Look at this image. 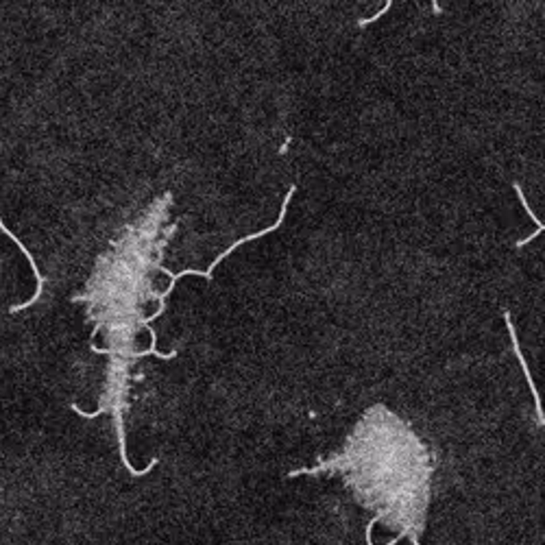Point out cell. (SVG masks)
<instances>
[{
    "instance_id": "1",
    "label": "cell",
    "mask_w": 545,
    "mask_h": 545,
    "mask_svg": "<svg viewBox=\"0 0 545 545\" xmlns=\"http://www.w3.org/2000/svg\"><path fill=\"white\" fill-rule=\"evenodd\" d=\"M0 232H5V234H7V236H9V238L13 240V242H16V245H18V249H20V251H22V253H24V255L28 257V262H31V268H33V272H35V279H37V288H35V295H33L31 299H28V301H24V304H20V306H13V308H11V312H18V310H24V308H28V306H33V304H35V301L40 299V295H42V291H44V277H42V272H40V270H37V266H35V260H33V255H31V253H28V249H26V247L22 245V242L18 240V236H16V234H13V232H9V230H7V225L3 223V218H0Z\"/></svg>"
},
{
    "instance_id": "2",
    "label": "cell",
    "mask_w": 545,
    "mask_h": 545,
    "mask_svg": "<svg viewBox=\"0 0 545 545\" xmlns=\"http://www.w3.org/2000/svg\"><path fill=\"white\" fill-rule=\"evenodd\" d=\"M504 319H506V327H508V331H510V338H512V347H514V354H517V360H519V365H521V369H524V373H526V377H528V384H530V390H533V395H535V401H537V413H539V419H541V426H543V410H541V399H539V392H537V388H535V382H533V375H530V371H528V365H526V360H524V356H521V352H519V343H517V334H514V327H512V323H510V316H508V312L504 314Z\"/></svg>"
},
{
    "instance_id": "3",
    "label": "cell",
    "mask_w": 545,
    "mask_h": 545,
    "mask_svg": "<svg viewBox=\"0 0 545 545\" xmlns=\"http://www.w3.org/2000/svg\"><path fill=\"white\" fill-rule=\"evenodd\" d=\"M514 190H517V194H519V201H521L524 209H526V211H528V214H530V218H533V220H535V223L539 225V232H543V230H545V225L541 223V218H539V216L535 214V211H533V209H530V205H528V201H526V196H524V192H521L519 184H514Z\"/></svg>"
},
{
    "instance_id": "4",
    "label": "cell",
    "mask_w": 545,
    "mask_h": 545,
    "mask_svg": "<svg viewBox=\"0 0 545 545\" xmlns=\"http://www.w3.org/2000/svg\"><path fill=\"white\" fill-rule=\"evenodd\" d=\"M390 5H392V3H390V0H388V3L384 5V9H382V11H377V13H375V16H373V18H369V20H360V26H365V24H371V22H375L377 18H382V16H384V13H386V11L390 9Z\"/></svg>"
}]
</instances>
